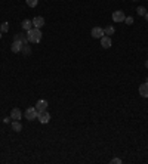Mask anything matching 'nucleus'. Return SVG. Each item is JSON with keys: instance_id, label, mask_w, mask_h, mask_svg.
I'll return each mask as SVG.
<instances>
[{"instance_id": "f257e3e1", "label": "nucleus", "mask_w": 148, "mask_h": 164, "mask_svg": "<svg viewBox=\"0 0 148 164\" xmlns=\"http://www.w3.org/2000/svg\"><path fill=\"white\" fill-rule=\"evenodd\" d=\"M41 36L43 34H41L40 28H31L30 31H27V37H28L30 43H40Z\"/></svg>"}, {"instance_id": "f03ea898", "label": "nucleus", "mask_w": 148, "mask_h": 164, "mask_svg": "<svg viewBox=\"0 0 148 164\" xmlns=\"http://www.w3.org/2000/svg\"><path fill=\"white\" fill-rule=\"evenodd\" d=\"M25 117H27V120H30V121H33V120H36V118L39 117V113H37V109H36V107H30V108H27V111H25Z\"/></svg>"}, {"instance_id": "7ed1b4c3", "label": "nucleus", "mask_w": 148, "mask_h": 164, "mask_svg": "<svg viewBox=\"0 0 148 164\" xmlns=\"http://www.w3.org/2000/svg\"><path fill=\"white\" fill-rule=\"evenodd\" d=\"M91 36L93 39H101V37H104L105 34H104V28H101V27H93L91 31Z\"/></svg>"}, {"instance_id": "20e7f679", "label": "nucleus", "mask_w": 148, "mask_h": 164, "mask_svg": "<svg viewBox=\"0 0 148 164\" xmlns=\"http://www.w3.org/2000/svg\"><path fill=\"white\" fill-rule=\"evenodd\" d=\"M124 18H126V15H124L123 10H115V12H113V21H114V22H124Z\"/></svg>"}, {"instance_id": "39448f33", "label": "nucleus", "mask_w": 148, "mask_h": 164, "mask_svg": "<svg viewBox=\"0 0 148 164\" xmlns=\"http://www.w3.org/2000/svg\"><path fill=\"white\" fill-rule=\"evenodd\" d=\"M36 109H37V113H43V111H46V109H48V101H45V99L37 101V104H36Z\"/></svg>"}, {"instance_id": "423d86ee", "label": "nucleus", "mask_w": 148, "mask_h": 164, "mask_svg": "<svg viewBox=\"0 0 148 164\" xmlns=\"http://www.w3.org/2000/svg\"><path fill=\"white\" fill-rule=\"evenodd\" d=\"M39 121H40L41 124H46L50 121V114L48 113V111H43V113H39Z\"/></svg>"}, {"instance_id": "0eeeda50", "label": "nucleus", "mask_w": 148, "mask_h": 164, "mask_svg": "<svg viewBox=\"0 0 148 164\" xmlns=\"http://www.w3.org/2000/svg\"><path fill=\"white\" fill-rule=\"evenodd\" d=\"M111 44H113V41L110 39V36H104V37H101V46L104 48V49H110L111 48Z\"/></svg>"}, {"instance_id": "6e6552de", "label": "nucleus", "mask_w": 148, "mask_h": 164, "mask_svg": "<svg viewBox=\"0 0 148 164\" xmlns=\"http://www.w3.org/2000/svg\"><path fill=\"white\" fill-rule=\"evenodd\" d=\"M43 25H45V18L36 17L33 19V27H34V28H41Z\"/></svg>"}, {"instance_id": "1a4fd4ad", "label": "nucleus", "mask_w": 148, "mask_h": 164, "mask_svg": "<svg viewBox=\"0 0 148 164\" xmlns=\"http://www.w3.org/2000/svg\"><path fill=\"white\" fill-rule=\"evenodd\" d=\"M139 95L142 98H148V84L147 83H142L139 86Z\"/></svg>"}, {"instance_id": "9d476101", "label": "nucleus", "mask_w": 148, "mask_h": 164, "mask_svg": "<svg viewBox=\"0 0 148 164\" xmlns=\"http://www.w3.org/2000/svg\"><path fill=\"white\" fill-rule=\"evenodd\" d=\"M22 117V113H21V109L19 108H14L12 111H10V118H14V120H19Z\"/></svg>"}, {"instance_id": "9b49d317", "label": "nucleus", "mask_w": 148, "mask_h": 164, "mask_svg": "<svg viewBox=\"0 0 148 164\" xmlns=\"http://www.w3.org/2000/svg\"><path fill=\"white\" fill-rule=\"evenodd\" d=\"M21 48H22V43H21V41H18V40H14L10 50H12L14 53H18V52H21Z\"/></svg>"}, {"instance_id": "f8f14e48", "label": "nucleus", "mask_w": 148, "mask_h": 164, "mask_svg": "<svg viewBox=\"0 0 148 164\" xmlns=\"http://www.w3.org/2000/svg\"><path fill=\"white\" fill-rule=\"evenodd\" d=\"M21 27H22L24 30H27V31H30V30L33 28V21H30V19H24V21H22V24H21Z\"/></svg>"}, {"instance_id": "ddd939ff", "label": "nucleus", "mask_w": 148, "mask_h": 164, "mask_svg": "<svg viewBox=\"0 0 148 164\" xmlns=\"http://www.w3.org/2000/svg\"><path fill=\"white\" fill-rule=\"evenodd\" d=\"M14 40H18V41H21L22 44H27V43H28V37L19 33V34H17V36H15V39H14Z\"/></svg>"}, {"instance_id": "4468645a", "label": "nucleus", "mask_w": 148, "mask_h": 164, "mask_svg": "<svg viewBox=\"0 0 148 164\" xmlns=\"http://www.w3.org/2000/svg\"><path fill=\"white\" fill-rule=\"evenodd\" d=\"M12 129H14L15 132L22 130V124L19 123V120H14V121H12Z\"/></svg>"}, {"instance_id": "2eb2a0df", "label": "nucleus", "mask_w": 148, "mask_h": 164, "mask_svg": "<svg viewBox=\"0 0 148 164\" xmlns=\"http://www.w3.org/2000/svg\"><path fill=\"white\" fill-rule=\"evenodd\" d=\"M114 31H115V28L113 25H107V27L104 28V34H105V36H113Z\"/></svg>"}, {"instance_id": "dca6fc26", "label": "nucleus", "mask_w": 148, "mask_h": 164, "mask_svg": "<svg viewBox=\"0 0 148 164\" xmlns=\"http://www.w3.org/2000/svg\"><path fill=\"white\" fill-rule=\"evenodd\" d=\"M21 52H22L24 55H30V52H31V50H30V46H28V43H27V44H22V48H21Z\"/></svg>"}, {"instance_id": "f3484780", "label": "nucleus", "mask_w": 148, "mask_h": 164, "mask_svg": "<svg viewBox=\"0 0 148 164\" xmlns=\"http://www.w3.org/2000/svg\"><path fill=\"white\" fill-rule=\"evenodd\" d=\"M136 12H138V15H139V17H145V13H147V9L144 8V6H139V8L136 9Z\"/></svg>"}, {"instance_id": "a211bd4d", "label": "nucleus", "mask_w": 148, "mask_h": 164, "mask_svg": "<svg viewBox=\"0 0 148 164\" xmlns=\"http://www.w3.org/2000/svg\"><path fill=\"white\" fill-rule=\"evenodd\" d=\"M0 31H2V33H8L9 31V24L8 22H3V24L0 25Z\"/></svg>"}, {"instance_id": "6ab92c4d", "label": "nucleus", "mask_w": 148, "mask_h": 164, "mask_svg": "<svg viewBox=\"0 0 148 164\" xmlns=\"http://www.w3.org/2000/svg\"><path fill=\"white\" fill-rule=\"evenodd\" d=\"M25 2H27V6H30V8H36L39 3V0H25Z\"/></svg>"}, {"instance_id": "aec40b11", "label": "nucleus", "mask_w": 148, "mask_h": 164, "mask_svg": "<svg viewBox=\"0 0 148 164\" xmlns=\"http://www.w3.org/2000/svg\"><path fill=\"white\" fill-rule=\"evenodd\" d=\"M124 22H126L127 25H132V24H133V18H132V17H126V18H124Z\"/></svg>"}, {"instance_id": "412c9836", "label": "nucleus", "mask_w": 148, "mask_h": 164, "mask_svg": "<svg viewBox=\"0 0 148 164\" xmlns=\"http://www.w3.org/2000/svg\"><path fill=\"white\" fill-rule=\"evenodd\" d=\"M110 163L111 164H122V160H120V158H113Z\"/></svg>"}, {"instance_id": "4be33fe9", "label": "nucleus", "mask_w": 148, "mask_h": 164, "mask_svg": "<svg viewBox=\"0 0 148 164\" xmlns=\"http://www.w3.org/2000/svg\"><path fill=\"white\" fill-rule=\"evenodd\" d=\"M145 19H147V21H148V12H147V13H145Z\"/></svg>"}, {"instance_id": "5701e85b", "label": "nucleus", "mask_w": 148, "mask_h": 164, "mask_svg": "<svg viewBox=\"0 0 148 164\" xmlns=\"http://www.w3.org/2000/svg\"><path fill=\"white\" fill-rule=\"evenodd\" d=\"M145 68H148V61H147V62H145Z\"/></svg>"}, {"instance_id": "b1692460", "label": "nucleus", "mask_w": 148, "mask_h": 164, "mask_svg": "<svg viewBox=\"0 0 148 164\" xmlns=\"http://www.w3.org/2000/svg\"><path fill=\"white\" fill-rule=\"evenodd\" d=\"M0 39H2V31H0Z\"/></svg>"}, {"instance_id": "393cba45", "label": "nucleus", "mask_w": 148, "mask_h": 164, "mask_svg": "<svg viewBox=\"0 0 148 164\" xmlns=\"http://www.w3.org/2000/svg\"><path fill=\"white\" fill-rule=\"evenodd\" d=\"M147 84H148V78H147Z\"/></svg>"}, {"instance_id": "a878e982", "label": "nucleus", "mask_w": 148, "mask_h": 164, "mask_svg": "<svg viewBox=\"0 0 148 164\" xmlns=\"http://www.w3.org/2000/svg\"><path fill=\"white\" fill-rule=\"evenodd\" d=\"M133 2H136V0H133Z\"/></svg>"}]
</instances>
